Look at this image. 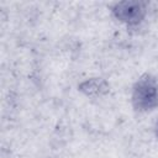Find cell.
<instances>
[{"instance_id":"6da1fadb","label":"cell","mask_w":158,"mask_h":158,"mask_svg":"<svg viewBox=\"0 0 158 158\" xmlns=\"http://www.w3.org/2000/svg\"><path fill=\"white\" fill-rule=\"evenodd\" d=\"M132 105L138 111L153 110L158 106V83L151 74L142 75L132 91Z\"/></svg>"},{"instance_id":"7a4b0ae2","label":"cell","mask_w":158,"mask_h":158,"mask_svg":"<svg viewBox=\"0 0 158 158\" xmlns=\"http://www.w3.org/2000/svg\"><path fill=\"white\" fill-rule=\"evenodd\" d=\"M146 5L143 1H120L114 6L112 12L117 20L132 26L139 23L146 16Z\"/></svg>"},{"instance_id":"3957f363","label":"cell","mask_w":158,"mask_h":158,"mask_svg":"<svg viewBox=\"0 0 158 158\" xmlns=\"http://www.w3.org/2000/svg\"><path fill=\"white\" fill-rule=\"evenodd\" d=\"M80 90L86 95L94 96V95L105 94L109 90V86L102 79H90L80 84Z\"/></svg>"},{"instance_id":"277c9868","label":"cell","mask_w":158,"mask_h":158,"mask_svg":"<svg viewBox=\"0 0 158 158\" xmlns=\"http://www.w3.org/2000/svg\"><path fill=\"white\" fill-rule=\"evenodd\" d=\"M156 135L158 136V122H157V125H156Z\"/></svg>"}]
</instances>
